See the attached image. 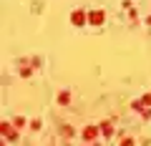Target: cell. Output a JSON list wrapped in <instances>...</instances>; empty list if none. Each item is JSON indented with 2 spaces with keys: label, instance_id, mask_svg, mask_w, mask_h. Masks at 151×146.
I'll return each instance as SVG.
<instances>
[{
  "label": "cell",
  "instance_id": "3",
  "mask_svg": "<svg viewBox=\"0 0 151 146\" xmlns=\"http://www.w3.org/2000/svg\"><path fill=\"white\" fill-rule=\"evenodd\" d=\"M0 131H3V136H5V139H10V141H15L18 139V131H15V124H3L0 126Z\"/></svg>",
  "mask_w": 151,
  "mask_h": 146
},
{
  "label": "cell",
  "instance_id": "1",
  "mask_svg": "<svg viewBox=\"0 0 151 146\" xmlns=\"http://www.w3.org/2000/svg\"><path fill=\"white\" fill-rule=\"evenodd\" d=\"M98 134H101V129H98V126H86V129H83V139H86L88 144H96Z\"/></svg>",
  "mask_w": 151,
  "mask_h": 146
},
{
  "label": "cell",
  "instance_id": "8",
  "mask_svg": "<svg viewBox=\"0 0 151 146\" xmlns=\"http://www.w3.org/2000/svg\"><path fill=\"white\" fill-rule=\"evenodd\" d=\"M141 103H144V106H151V93H149V96H144V98H141Z\"/></svg>",
  "mask_w": 151,
  "mask_h": 146
},
{
  "label": "cell",
  "instance_id": "4",
  "mask_svg": "<svg viewBox=\"0 0 151 146\" xmlns=\"http://www.w3.org/2000/svg\"><path fill=\"white\" fill-rule=\"evenodd\" d=\"M86 18H88V15H86L83 10H76L73 15H70V23H73V25H83V23H88Z\"/></svg>",
  "mask_w": 151,
  "mask_h": 146
},
{
  "label": "cell",
  "instance_id": "9",
  "mask_svg": "<svg viewBox=\"0 0 151 146\" xmlns=\"http://www.w3.org/2000/svg\"><path fill=\"white\" fill-rule=\"evenodd\" d=\"M121 146H136V144H134V139H124V141H121Z\"/></svg>",
  "mask_w": 151,
  "mask_h": 146
},
{
  "label": "cell",
  "instance_id": "7",
  "mask_svg": "<svg viewBox=\"0 0 151 146\" xmlns=\"http://www.w3.org/2000/svg\"><path fill=\"white\" fill-rule=\"evenodd\" d=\"M13 124H15V129H18V126L25 124V119H23V116H15V121H13Z\"/></svg>",
  "mask_w": 151,
  "mask_h": 146
},
{
  "label": "cell",
  "instance_id": "2",
  "mask_svg": "<svg viewBox=\"0 0 151 146\" xmlns=\"http://www.w3.org/2000/svg\"><path fill=\"white\" fill-rule=\"evenodd\" d=\"M103 20H106V13L103 10H91L88 13V23L91 25H103Z\"/></svg>",
  "mask_w": 151,
  "mask_h": 146
},
{
  "label": "cell",
  "instance_id": "5",
  "mask_svg": "<svg viewBox=\"0 0 151 146\" xmlns=\"http://www.w3.org/2000/svg\"><path fill=\"white\" fill-rule=\"evenodd\" d=\"M58 103H60V106H68V103H70V93L68 91H60L58 93Z\"/></svg>",
  "mask_w": 151,
  "mask_h": 146
},
{
  "label": "cell",
  "instance_id": "6",
  "mask_svg": "<svg viewBox=\"0 0 151 146\" xmlns=\"http://www.w3.org/2000/svg\"><path fill=\"white\" fill-rule=\"evenodd\" d=\"M111 131H113V126H111V124H103V126H101V134L111 136Z\"/></svg>",
  "mask_w": 151,
  "mask_h": 146
}]
</instances>
